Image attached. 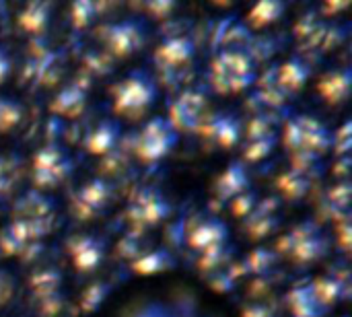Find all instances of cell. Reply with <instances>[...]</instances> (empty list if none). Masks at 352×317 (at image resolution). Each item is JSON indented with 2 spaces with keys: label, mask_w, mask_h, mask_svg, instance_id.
I'll list each match as a JSON object with an SVG mask.
<instances>
[{
  "label": "cell",
  "mask_w": 352,
  "mask_h": 317,
  "mask_svg": "<svg viewBox=\"0 0 352 317\" xmlns=\"http://www.w3.org/2000/svg\"><path fill=\"white\" fill-rule=\"evenodd\" d=\"M250 177H248V167L243 161H233L227 165V169L217 177L214 182V198L217 202H231L239 194L248 190Z\"/></svg>",
  "instance_id": "obj_16"
},
{
  "label": "cell",
  "mask_w": 352,
  "mask_h": 317,
  "mask_svg": "<svg viewBox=\"0 0 352 317\" xmlns=\"http://www.w3.org/2000/svg\"><path fill=\"white\" fill-rule=\"evenodd\" d=\"M229 206H231V212L235 215V217H250L252 212H254V208L258 206V196L256 194H252V192H243V194H239L237 198H233L231 202H229Z\"/></svg>",
  "instance_id": "obj_37"
},
{
  "label": "cell",
  "mask_w": 352,
  "mask_h": 317,
  "mask_svg": "<svg viewBox=\"0 0 352 317\" xmlns=\"http://www.w3.org/2000/svg\"><path fill=\"white\" fill-rule=\"evenodd\" d=\"M287 305L295 317H322L328 311L326 307L320 305L309 285L293 289L287 297Z\"/></svg>",
  "instance_id": "obj_24"
},
{
  "label": "cell",
  "mask_w": 352,
  "mask_h": 317,
  "mask_svg": "<svg viewBox=\"0 0 352 317\" xmlns=\"http://www.w3.org/2000/svg\"><path fill=\"white\" fill-rule=\"evenodd\" d=\"M124 317H212L206 314L198 301L188 295H173V297H155V299H146L136 303L134 307H130Z\"/></svg>",
  "instance_id": "obj_7"
},
{
  "label": "cell",
  "mask_w": 352,
  "mask_h": 317,
  "mask_svg": "<svg viewBox=\"0 0 352 317\" xmlns=\"http://www.w3.org/2000/svg\"><path fill=\"white\" fill-rule=\"evenodd\" d=\"M316 299L320 301L322 307L330 309L338 297L342 295V281L340 278H332V276H322V278H316L314 283H309Z\"/></svg>",
  "instance_id": "obj_29"
},
{
  "label": "cell",
  "mask_w": 352,
  "mask_h": 317,
  "mask_svg": "<svg viewBox=\"0 0 352 317\" xmlns=\"http://www.w3.org/2000/svg\"><path fill=\"white\" fill-rule=\"evenodd\" d=\"M113 200V184L105 177H95L87 182L70 200L72 215L78 221H91L97 219Z\"/></svg>",
  "instance_id": "obj_9"
},
{
  "label": "cell",
  "mask_w": 352,
  "mask_h": 317,
  "mask_svg": "<svg viewBox=\"0 0 352 317\" xmlns=\"http://www.w3.org/2000/svg\"><path fill=\"white\" fill-rule=\"evenodd\" d=\"M118 252H120V256H124V258H128V260H136L138 256H142L144 252H148L146 250V241H144V231H136V229H130L126 235H124V239L118 243Z\"/></svg>",
  "instance_id": "obj_31"
},
{
  "label": "cell",
  "mask_w": 352,
  "mask_h": 317,
  "mask_svg": "<svg viewBox=\"0 0 352 317\" xmlns=\"http://www.w3.org/2000/svg\"><path fill=\"white\" fill-rule=\"evenodd\" d=\"M50 17H52V2H43V0H35L25 4V8L19 12V27L23 31H27L29 35H43L47 25H50Z\"/></svg>",
  "instance_id": "obj_22"
},
{
  "label": "cell",
  "mask_w": 352,
  "mask_h": 317,
  "mask_svg": "<svg viewBox=\"0 0 352 317\" xmlns=\"http://www.w3.org/2000/svg\"><path fill=\"white\" fill-rule=\"evenodd\" d=\"M157 97L155 78L146 70H134L113 87V111L122 118L138 120L155 105Z\"/></svg>",
  "instance_id": "obj_2"
},
{
  "label": "cell",
  "mask_w": 352,
  "mask_h": 317,
  "mask_svg": "<svg viewBox=\"0 0 352 317\" xmlns=\"http://www.w3.org/2000/svg\"><path fill=\"white\" fill-rule=\"evenodd\" d=\"M276 208V200H266V202H258V206L254 208V212L250 217H245V235L250 239H262L268 237L276 227H278V219L274 215Z\"/></svg>",
  "instance_id": "obj_21"
},
{
  "label": "cell",
  "mask_w": 352,
  "mask_h": 317,
  "mask_svg": "<svg viewBox=\"0 0 352 317\" xmlns=\"http://www.w3.org/2000/svg\"><path fill=\"white\" fill-rule=\"evenodd\" d=\"M256 83V66L250 52L243 47H229L217 54L210 68V87L221 93H241Z\"/></svg>",
  "instance_id": "obj_1"
},
{
  "label": "cell",
  "mask_w": 352,
  "mask_h": 317,
  "mask_svg": "<svg viewBox=\"0 0 352 317\" xmlns=\"http://www.w3.org/2000/svg\"><path fill=\"white\" fill-rule=\"evenodd\" d=\"M274 260H276V256H274L272 252H268V250H264V248H258V250H254V252L241 262L239 270H241V274H248V272L262 274V272H266V270L272 268V262H274Z\"/></svg>",
  "instance_id": "obj_32"
},
{
  "label": "cell",
  "mask_w": 352,
  "mask_h": 317,
  "mask_svg": "<svg viewBox=\"0 0 352 317\" xmlns=\"http://www.w3.org/2000/svg\"><path fill=\"white\" fill-rule=\"evenodd\" d=\"M70 19H72V25L76 29H85L97 14H99V4L91 2V0H80V2H74L70 6Z\"/></svg>",
  "instance_id": "obj_35"
},
{
  "label": "cell",
  "mask_w": 352,
  "mask_h": 317,
  "mask_svg": "<svg viewBox=\"0 0 352 317\" xmlns=\"http://www.w3.org/2000/svg\"><path fill=\"white\" fill-rule=\"evenodd\" d=\"M276 186L283 192V196H287L289 200H299V198L307 196V192L311 188V179H309V175H305L301 171L289 169L287 173H283L276 179Z\"/></svg>",
  "instance_id": "obj_27"
},
{
  "label": "cell",
  "mask_w": 352,
  "mask_h": 317,
  "mask_svg": "<svg viewBox=\"0 0 352 317\" xmlns=\"http://www.w3.org/2000/svg\"><path fill=\"white\" fill-rule=\"evenodd\" d=\"M111 60H113V58L107 56V54L101 50V52H91V54H87L85 64H87V68H89L91 74H105V72L111 70Z\"/></svg>",
  "instance_id": "obj_38"
},
{
  "label": "cell",
  "mask_w": 352,
  "mask_h": 317,
  "mask_svg": "<svg viewBox=\"0 0 352 317\" xmlns=\"http://www.w3.org/2000/svg\"><path fill=\"white\" fill-rule=\"evenodd\" d=\"M16 219H43L52 215V202L39 192H29L14 204Z\"/></svg>",
  "instance_id": "obj_25"
},
{
  "label": "cell",
  "mask_w": 352,
  "mask_h": 317,
  "mask_svg": "<svg viewBox=\"0 0 352 317\" xmlns=\"http://www.w3.org/2000/svg\"><path fill=\"white\" fill-rule=\"evenodd\" d=\"M309 76H311V66H309V62H305L301 58H291L274 70L276 85L285 95L299 91L309 80Z\"/></svg>",
  "instance_id": "obj_20"
},
{
  "label": "cell",
  "mask_w": 352,
  "mask_h": 317,
  "mask_svg": "<svg viewBox=\"0 0 352 317\" xmlns=\"http://www.w3.org/2000/svg\"><path fill=\"white\" fill-rule=\"evenodd\" d=\"M285 10H287L285 2H280V0H264V2H258L248 12V23L252 27H266V25L278 21Z\"/></svg>",
  "instance_id": "obj_28"
},
{
  "label": "cell",
  "mask_w": 352,
  "mask_h": 317,
  "mask_svg": "<svg viewBox=\"0 0 352 317\" xmlns=\"http://www.w3.org/2000/svg\"><path fill=\"white\" fill-rule=\"evenodd\" d=\"M351 124H344V128L336 134V149H338V153H346L349 151V146H351Z\"/></svg>",
  "instance_id": "obj_42"
},
{
  "label": "cell",
  "mask_w": 352,
  "mask_h": 317,
  "mask_svg": "<svg viewBox=\"0 0 352 317\" xmlns=\"http://www.w3.org/2000/svg\"><path fill=\"white\" fill-rule=\"evenodd\" d=\"M173 268H175V256L167 248L148 250L130 264V270L140 276H151V274H159V272L173 270Z\"/></svg>",
  "instance_id": "obj_23"
},
{
  "label": "cell",
  "mask_w": 352,
  "mask_h": 317,
  "mask_svg": "<svg viewBox=\"0 0 352 317\" xmlns=\"http://www.w3.org/2000/svg\"><path fill=\"white\" fill-rule=\"evenodd\" d=\"M293 120H295V124L299 128V136H301V151L299 153L320 155L332 144L330 130L322 122H318L316 118L303 113V116H295Z\"/></svg>",
  "instance_id": "obj_17"
},
{
  "label": "cell",
  "mask_w": 352,
  "mask_h": 317,
  "mask_svg": "<svg viewBox=\"0 0 352 317\" xmlns=\"http://www.w3.org/2000/svg\"><path fill=\"white\" fill-rule=\"evenodd\" d=\"M196 56V43L190 35L167 37L155 52L153 60L161 70H177L190 64Z\"/></svg>",
  "instance_id": "obj_14"
},
{
  "label": "cell",
  "mask_w": 352,
  "mask_h": 317,
  "mask_svg": "<svg viewBox=\"0 0 352 317\" xmlns=\"http://www.w3.org/2000/svg\"><path fill=\"white\" fill-rule=\"evenodd\" d=\"M227 241H229V227L217 217L204 219L188 235V245L198 254L219 245H227Z\"/></svg>",
  "instance_id": "obj_15"
},
{
  "label": "cell",
  "mask_w": 352,
  "mask_h": 317,
  "mask_svg": "<svg viewBox=\"0 0 352 317\" xmlns=\"http://www.w3.org/2000/svg\"><path fill=\"white\" fill-rule=\"evenodd\" d=\"M352 87V70L349 66L344 68H336L326 72L320 83H318V93L324 97L326 103L330 105H338L342 101L349 99Z\"/></svg>",
  "instance_id": "obj_19"
},
{
  "label": "cell",
  "mask_w": 352,
  "mask_h": 317,
  "mask_svg": "<svg viewBox=\"0 0 352 317\" xmlns=\"http://www.w3.org/2000/svg\"><path fill=\"white\" fill-rule=\"evenodd\" d=\"M109 293V285L107 283H93L85 289V293L80 295V309L85 314H93L101 307V303L107 299Z\"/></svg>",
  "instance_id": "obj_33"
},
{
  "label": "cell",
  "mask_w": 352,
  "mask_h": 317,
  "mask_svg": "<svg viewBox=\"0 0 352 317\" xmlns=\"http://www.w3.org/2000/svg\"><path fill=\"white\" fill-rule=\"evenodd\" d=\"M276 250L280 254H287L297 264H309L328 254V241L320 233V227L311 221L297 225L293 231H289L278 243Z\"/></svg>",
  "instance_id": "obj_4"
},
{
  "label": "cell",
  "mask_w": 352,
  "mask_h": 317,
  "mask_svg": "<svg viewBox=\"0 0 352 317\" xmlns=\"http://www.w3.org/2000/svg\"><path fill=\"white\" fill-rule=\"evenodd\" d=\"M120 134H122V126L118 120H103L91 132H87L82 140V149L89 155L105 157L120 144Z\"/></svg>",
  "instance_id": "obj_18"
},
{
  "label": "cell",
  "mask_w": 352,
  "mask_h": 317,
  "mask_svg": "<svg viewBox=\"0 0 352 317\" xmlns=\"http://www.w3.org/2000/svg\"><path fill=\"white\" fill-rule=\"evenodd\" d=\"M243 317H276L274 309H270L268 305H260V303H254V305H248L243 309Z\"/></svg>",
  "instance_id": "obj_41"
},
{
  "label": "cell",
  "mask_w": 352,
  "mask_h": 317,
  "mask_svg": "<svg viewBox=\"0 0 352 317\" xmlns=\"http://www.w3.org/2000/svg\"><path fill=\"white\" fill-rule=\"evenodd\" d=\"M99 39L107 56L130 58L146 43V27L142 25V21L134 19L107 23L99 29Z\"/></svg>",
  "instance_id": "obj_5"
},
{
  "label": "cell",
  "mask_w": 352,
  "mask_h": 317,
  "mask_svg": "<svg viewBox=\"0 0 352 317\" xmlns=\"http://www.w3.org/2000/svg\"><path fill=\"white\" fill-rule=\"evenodd\" d=\"M229 258H231V250L227 245L206 250L200 254V270L202 272H219L221 266L229 262Z\"/></svg>",
  "instance_id": "obj_34"
},
{
  "label": "cell",
  "mask_w": 352,
  "mask_h": 317,
  "mask_svg": "<svg viewBox=\"0 0 352 317\" xmlns=\"http://www.w3.org/2000/svg\"><path fill=\"white\" fill-rule=\"evenodd\" d=\"M72 266L80 274L95 272L105 258V241L97 235H74L66 243Z\"/></svg>",
  "instance_id": "obj_12"
},
{
  "label": "cell",
  "mask_w": 352,
  "mask_h": 317,
  "mask_svg": "<svg viewBox=\"0 0 352 317\" xmlns=\"http://www.w3.org/2000/svg\"><path fill=\"white\" fill-rule=\"evenodd\" d=\"M177 140L179 132L173 128V124L167 118L157 116L142 126L134 138L132 149L142 163H157L175 149Z\"/></svg>",
  "instance_id": "obj_3"
},
{
  "label": "cell",
  "mask_w": 352,
  "mask_h": 317,
  "mask_svg": "<svg viewBox=\"0 0 352 317\" xmlns=\"http://www.w3.org/2000/svg\"><path fill=\"white\" fill-rule=\"evenodd\" d=\"M89 85L91 78L87 74L76 76L74 80H70L68 85H64L56 97L50 103V111L54 116H62V118H76L85 111L87 107V95H89Z\"/></svg>",
  "instance_id": "obj_13"
},
{
  "label": "cell",
  "mask_w": 352,
  "mask_h": 317,
  "mask_svg": "<svg viewBox=\"0 0 352 317\" xmlns=\"http://www.w3.org/2000/svg\"><path fill=\"white\" fill-rule=\"evenodd\" d=\"M14 289H16V283H14L12 274L0 268V305L8 303L12 299Z\"/></svg>",
  "instance_id": "obj_39"
},
{
  "label": "cell",
  "mask_w": 352,
  "mask_h": 317,
  "mask_svg": "<svg viewBox=\"0 0 352 317\" xmlns=\"http://www.w3.org/2000/svg\"><path fill=\"white\" fill-rule=\"evenodd\" d=\"M12 66L14 64H12V56L8 52V47L0 43V85L12 74Z\"/></svg>",
  "instance_id": "obj_40"
},
{
  "label": "cell",
  "mask_w": 352,
  "mask_h": 317,
  "mask_svg": "<svg viewBox=\"0 0 352 317\" xmlns=\"http://www.w3.org/2000/svg\"><path fill=\"white\" fill-rule=\"evenodd\" d=\"M274 144H276V134L254 138V140L248 142V146L243 151V159L245 161H262L264 157H268L272 153Z\"/></svg>",
  "instance_id": "obj_36"
},
{
  "label": "cell",
  "mask_w": 352,
  "mask_h": 317,
  "mask_svg": "<svg viewBox=\"0 0 352 317\" xmlns=\"http://www.w3.org/2000/svg\"><path fill=\"white\" fill-rule=\"evenodd\" d=\"M208 142L223 146V149H233L241 140V122L235 113L229 111H217V113H204L198 130Z\"/></svg>",
  "instance_id": "obj_11"
},
{
  "label": "cell",
  "mask_w": 352,
  "mask_h": 317,
  "mask_svg": "<svg viewBox=\"0 0 352 317\" xmlns=\"http://www.w3.org/2000/svg\"><path fill=\"white\" fill-rule=\"evenodd\" d=\"M171 210H173V206L167 202V198L159 190L142 188L130 200V204L126 208V219L132 225V229L146 233V229H151V227L159 225L163 219H167L171 215Z\"/></svg>",
  "instance_id": "obj_6"
},
{
  "label": "cell",
  "mask_w": 352,
  "mask_h": 317,
  "mask_svg": "<svg viewBox=\"0 0 352 317\" xmlns=\"http://www.w3.org/2000/svg\"><path fill=\"white\" fill-rule=\"evenodd\" d=\"M25 116V107L14 97H0V134L14 130Z\"/></svg>",
  "instance_id": "obj_30"
},
{
  "label": "cell",
  "mask_w": 352,
  "mask_h": 317,
  "mask_svg": "<svg viewBox=\"0 0 352 317\" xmlns=\"http://www.w3.org/2000/svg\"><path fill=\"white\" fill-rule=\"evenodd\" d=\"M29 285L39 299H50V297L58 295V291L62 287V274L56 268H43L31 276Z\"/></svg>",
  "instance_id": "obj_26"
},
{
  "label": "cell",
  "mask_w": 352,
  "mask_h": 317,
  "mask_svg": "<svg viewBox=\"0 0 352 317\" xmlns=\"http://www.w3.org/2000/svg\"><path fill=\"white\" fill-rule=\"evenodd\" d=\"M146 8H148L155 17L161 19V17H167V12L175 8V2H148Z\"/></svg>",
  "instance_id": "obj_43"
},
{
  "label": "cell",
  "mask_w": 352,
  "mask_h": 317,
  "mask_svg": "<svg viewBox=\"0 0 352 317\" xmlns=\"http://www.w3.org/2000/svg\"><path fill=\"white\" fill-rule=\"evenodd\" d=\"M72 171V161L66 157L62 146L45 144L33 157L31 179L39 190L56 188Z\"/></svg>",
  "instance_id": "obj_8"
},
{
  "label": "cell",
  "mask_w": 352,
  "mask_h": 317,
  "mask_svg": "<svg viewBox=\"0 0 352 317\" xmlns=\"http://www.w3.org/2000/svg\"><path fill=\"white\" fill-rule=\"evenodd\" d=\"M206 109V95L198 89H188L169 103L167 120L177 132H196Z\"/></svg>",
  "instance_id": "obj_10"
}]
</instances>
